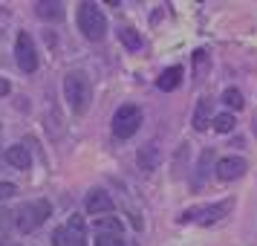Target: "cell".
<instances>
[{
	"mask_svg": "<svg viewBox=\"0 0 257 246\" xmlns=\"http://www.w3.org/2000/svg\"><path fill=\"white\" fill-rule=\"evenodd\" d=\"M64 99L67 105L72 107L75 116H84L90 110V99H93V87H90V78L84 72H70L64 78Z\"/></svg>",
	"mask_w": 257,
	"mask_h": 246,
	"instance_id": "cell-1",
	"label": "cell"
},
{
	"mask_svg": "<svg viewBox=\"0 0 257 246\" xmlns=\"http://www.w3.org/2000/svg\"><path fill=\"white\" fill-rule=\"evenodd\" d=\"M78 29L87 41H104L107 35V18L98 9V3H81L78 6Z\"/></svg>",
	"mask_w": 257,
	"mask_h": 246,
	"instance_id": "cell-2",
	"label": "cell"
},
{
	"mask_svg": "<svg viewBox=\"0 0 257 246\" xmlns=\"http://www.w3.org/2000/svg\"><path fill=\"white\" fill-rule=\"evenodd\" d=\"M49 200H32V203H24L21 209L15 211V226L21 234L35 232L38 226H44L49 220Z\"/></svg>",
	"mask_w": 257,
	"mask_h": 246,
	"instance_id": "cell-3",
	"label": "cell"
},
{
	"mask_svg": "<svg viewBox=\"0 0 257 246\" xmlns=\"http://www.w3.org/2000/svg\"><path fill=\"white\" fill-rule=\"evenodd\" d=\"M231 200H220V203H208V206H197V209H188L185 214H179L182 223H199V226H211V223H220L228 211H231Z\"/></svg>",
	"mask_w": 257,
	"mask_h": 246,
	"instance_id": "cell-4",
	"label": "cell"
},
{
	"mask_svg": "<svg viewBox=\"0 0 257 246\" xmlns=\"http://www.w3.org/2000/svg\"><path fill=\"white\" fill-rule=\"evenodd\" d=\"M139 125H142V110L127 102V105H121L116 113H113V125H110V128H113V136H116V139H130V136L139 130Z\"/></svg>",
	"mask_w": 257,
	"mask_h": 246,
	"instance_id": "cell-5",
	"label": "cell"
},
{
	"mask_svg": "<svg viewBox=\"0 0 257 246\" xmlns=\"http://www.w3.org/2000/svg\"><path fill=\"white\" fill-rule=\"evenodd\" d=\"M15 61L24 72H35L38 70V47L29 32H18V41H15Z\"/></svg>",
	"mask_w": 257,
	"mask_h": 246,
	"instance_id": "cell-6",
	"label": "cell"
},
{
	"mask_svg": "<svg viewBox=\"0 0 257 246\" xmlns=\"http://www.w3.org/2000/svg\"><path fill=\"white\" fill-rule=\"evenodd\" d=\"M245 159L243 156H222V159H217V168H214V174H217V180H222V183H234V180H240V177L245 174Z\"/></svg>",
	"mask_w": 257,
	"mask_h": 246,
	"instance_id": "cell-7",
	"label": "cell"
},
{
	"mask_svg": "<svg viewBox=\"0 0 257 246\" xmlns=\"http://www.w3.org/2000/svg\"><path fill=\"white\" fill-rule=\"evenodd\" d=\"M84 211H87V214H98V217H104V214L113 211V197L107 194L104 188H93V191L87 194V200H84Z\"/></svg>",
	"mask_w": 257,
	"mask_h": 246,
	"instance_id": "cell-8",
	"label": "cell"
},
{
	"mask_svg": "<svg viewBox=\"0 0 257 246\" xmlns=\"http://www.w3.org/2000/svg\"><path fill=\"white\" fill-rule=\"evenodd\" d=\"M136 165H139L142 174H151L159 168V148L156 145H139V151H136Z\"/></svg>",
	"mask_w": 257,
	"mask_h": 246,
	"instance_id": "cell-9",
	"label": "cell"
},
{
	"mask_svg": "<svg viewBox=\"0 0 257 246\" xmlns=\"http://www.w3.org/2000/svg\"><path fill=\"white\" fill-rule=\"evenodd\" d=\"M6 162L12 165V168H18V171H29L32 168V156H29V151H26L24 145H12L6 151Z\"/></svg>",
	"mask_w": 257,
	"mask_h": 246,
	"instance_id": "cell-10",
	"label": "cell"
},
{
	"mask_svg": "<svg viewBox=\"0 0 257 246\" xmlns=\"http://www.w3.org/2000/svg\"><path fill=\"white\" fill-rule=\"evenodd\" d=\"M179 84H182V67H179V64H176V67H168V70L156 78V87H159L162 93H171Z\"/></svg>",
	"mask_w": 257,
	"mask_h": 246,
	"instance_id": "cell-11",
	"label": "cell"
},
{
	"mask_svg": "<svg viewBox=\"0 0 257 246\" xmlns=\"http://www.w3.org/2000/svg\"><path fill=\"white\" fill-rule=\"evenodd\" d=\"M211 99H199L197 110H194V130H208L211 128Z\"/></svg>",
	"mask_w": 257,
	"mask_h": 246,
	"instance_id": "cell-12",
	"label": "cell"
},
{
	"mask_svg": "<svg viewBox=\"0 0 257 246\" xmlns=\"http://www.w3.org/2000/svg\"><path fill=\"white\" fill-rule=\"evenodd\" d=\"M35 12L44 21H61L64 18V6L55 3V0H41V3H35Z\"/></svg>",
	"mask_w": 257,
	"mask_h": 246,
	"instance_id": "cell-13",
	"label": "cell"
},
{
	"mask_svg": "<svg viewBox=\"0 0 257 246\" xmlns=\"http://www.w3.org/2000/svg\"><path fill=\"white\" fill-rule=\"evenodd\" d=\"M52 246H87V240L75 237L67 226H58V229L52 232Z\"/></svg>",
	"mask_w": 257,
	"mask_h": 246,
	"instance_id": "cell-14",
	"label": "cell"
},
{
	"mask_svg": "<svg viewBox=\"0 0 257 246\" xmlns=\"http://www.w3.org/2000/svg\"><path fill=\"white\" fill-rule=\"evenodd\" d=\"M95 232H98V234H124V232H121V220L113 217V214L95 217Z\"/></svg>",
	"mask_w": 257,
	"mask_h": 246,
	"instance_id": "cell-15",
	"label": "cell"
},
{
	"mask_svg": "<svg viewBox=\"0 0 257 246\" xmlns=\"http://www.w3.org/2000/svg\"><path fill=\"white\" fill-rule=\"evenodd\" d=\"M118 41H121L127 49H142V35L133 29V26H121V29H118Z\"/></svg>",
	"mask_w": 257,
	"mask_h": 246,
	"instance_id": "cell-16",
	"label": "cell"
},
{
	"mask_svg": "<svg viewBox=\"0 0 257 246\" xmlns=\"http://www.w3.org/2000/svg\"><path fill=\"white\" fill-rule=\"evenodd\" d=\"M234 125H237L234 113H217V116L211 119V128L217 130V133H231Z\"/></svg>",
	"mask_w": 257,
	"mask_h": 246,
	"instance_id": "cell-17",
	"label": "cell"
},
{
	"mask_svg": "<svg viewBox=\"0 0 257 246\" xmlns=\"http://www.w3.org/2000/svg\"><path fill=\"white\" fill-rule=\"evenodd\" d=\"M222 102H225V107H228V110H243V105H245L243 93H240L237 87H228V90H222Z\"/></svg>",
	"mask_w": 257,
	"mask_h": 246,
	"instance_id": "cell-18",
	"label": "cell"
},
{
	"mask_svg": "<svg viewBox=\"0 0 257 246\" xmlns=\"http://www.w3.org/2000/svg\"><path fill=\"white\" fill-rule=\"evenodd\" d=\"M67 229H70L75 237L87 240V220H84L81 214H70V220H67Z\"/></svg>",
	"mask_w": 257,
	"mask_h": 246,
	"instance_id": "cell-19",
	"label": "cell"
},
{
	"mask_svg": "<svg viewBox=\"0 0 257 246\" xmlns=\"http://www.w3.org/2000/svg\"><path fill=\"white\" fill-rule=\"evenodd\" d=\"M194 72H197V78H202L208 72V52L205 49H197L194 52Z\"/></svg>",
	"mask_w": 257,
	"mask_h": 246,
	"instance_id": "cell-20",
	"label": "cell"
},
{
	"mask_svg": "<svg viewBox=\"0 0 257 246\" xmlns=\"http://www.w3.org/2000/svg\"><path fill=\"white\" fill-rule=\"evenodd\" d=\"M95 246H127V237L124 234H98Z\"/></svg>",
	"mask_w": 257,
	"mask_h": 246,
	"instance_id": "cell-21",
	"label": "cell"
},
{
	"mask_svg": "<svg viewBox=\"0 0 257 246\" xmlns=\"http://www.w3.org/2000/svg\"><path fill=\"white\" fill-rule=\"evenodd\" d=\"M15 183H0V203H6V200H12L15 197Z\"/></svg>",
	"mask_w": 257,
	"mask_h": 246,
	"instance_id": "cell-22",
	"label": "cell"
},
{
	"mask_svg": "<svg viewBox=\"0 0 257 246\" xmlns=\"http://www.w3.org/2000/svg\"><path fill=\"white\" fill-rule=\"evenodd\" d=\"M6 93H9V84H6L3 78H0V96H6Z\"/></svg>",
	"mask_w": 257,
	"mask_h": 246,
	"instance_id": "cell-23",
	"label": "cell"
}]
</instances>
